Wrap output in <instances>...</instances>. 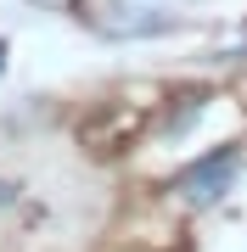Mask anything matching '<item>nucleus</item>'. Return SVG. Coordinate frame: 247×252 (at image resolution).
<instances>
[{"instance_id": "nucleus-1", "label": "nucleus", "mask_w": 247, "mask_h": 252, "mask_svg": "<svg viewBox=\"0 0 247 252\" xmlns=\"http://www.w3.org/2000/svg\"><path fill=\"white\" fill-rule=\"evenodd\" d=\"M236 174H242V146H213L208 157H197L174 180V196L185 207H213V202H225V190L236 185Z\"/></svg>"}, {"instance_id": "nucleus-3", "label": "nucleus", "mask_w": 247, "mask_h": 252, "mask_svg": "<svg viewBox=\"0 0 247 252\" xmlns=\"http://www.w3.org/2000/svg\"><path fill=\"white\" fill-rule=\"evenodd\" d=\"M39 6H56V11H73L79 0H39Z\"/></svg>"}, {"instance_id": "nucleus-2", "label": "nucleus", "mask_w": 247, "mask_h": 252, "mask_svg": "<svg viewBox=\"0 0 247 252\" xmlns=\"http://www.w3.org/2000/svg\"><path fill=\"white\" fill-rule=\"evenodd\" d=\"M11 202H17V185H6V180H0V207H11Z\"/></svg>"}]
</instances>
